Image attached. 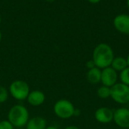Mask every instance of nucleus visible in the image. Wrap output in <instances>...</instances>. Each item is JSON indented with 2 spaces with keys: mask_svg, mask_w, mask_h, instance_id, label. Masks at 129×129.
Segmentation results:
<instances>
[{
  "mask_svg": "<svg viewBox=\"0 0 129 129\" xmlns=\"http://www.w3.org/2000/svg\"><path fill=\"white\" fill-rule=\"evenodd\" d=\"M114 58L113 49L107 43L98 44L93 51L92 60L95 65V67L101 70L111 66Z\"/></svg>",
  "mask_w": 129,
  "mask_h": 129,
  "instance_id": "nucleus-1",
  "label": "nucleus"
},
{
  "mask_svg": "<svg viewBox=\"0 0 129 129\" xmlns=\"http://www.w3.org/2000/svg\"><path fill=\"white\" fill-rule=\"evenodd\" d=\"M29 119V110L26 106L21 104L13 106L8 113V120L16 128L26 126Z\"/></svg>",
  "mask_w": 129,
  "mask_h": 129,
  "instance_id": "nucleus-2",
  "label": "nucleus"
},
{
  "mask_svg": "<svg viewBox=\"0 0 129 129\" xmlns=\"http://www.w3.org/2000/svg\"><path fill=\"white\" fill-rule=\"evenodd\" d=\"M8 92L10 95L16 100H26L29 92V84L23 80H15L9 86Z\"/></svg>",
  "mask_w": 129,
  "mask_h": 129,
  "instance_id": "nucleus-3",
  "label": "nucleus"
},
{
  "mask_svg": "<svg viewBox=\"0 0 129 129\" xmlns=\"http://www.w3.org/2000/svg\"><path fill=\"white\" fill-rule=\"evenodd\" d=\"M54 114L61 119H68L74 116L75 106L72 102L66 99L57 100L54 105Z\"/></svg>",
  "mask_w": 129,
  "mask_h": 129,
  "instance_id": "nucleus-4",
  "label": "nucleus"
},
{
  "mask_svg": "<svg viewBox=\"0 0 129 129\" xmlns=\"http://www.w3.org/2000/svg\"><path fill=\"white\" fill-rule=\"evenodd\" d=\"M110 97L119 104L129 103V86L122 83H116L114 86L110 87Z\"/></svg>",
  "mask_w": 129,
  "mask_h": 129,
  "instance_id": "nucleus-5",
  "label": "nucleus"
},
{
  "mask_svg": "<svg viewBox=\"0 0 129 129\" xmlns=\"http://www.w3.org/2000/svg\"><path fill=\"white\" fill-rule=\"evenodd\" d=\"M113 121L120 128H129V109L127 108H119L113 112Z\"/></svg>",
  "mask_w": 129,
  "mask_h": 129,
  "instance_id": "nucleus-6",
  "label": "nucleus"
},
{
  "mask_svg": "<svg viewBox=\"0 0 129 129\" xmlns=\"http://www.w3.org/2000/svg\"><path fill=\"white\" fill-rule=\"evenodd\" d=\"M118 74L112 67H107L101 70V82L104 86L112 87L117 83Z\"/></svg>",
  "mask_w": 129,
  "mask_h": 129,
  "instance_id": "nucleus-7",
  "label": "nucleus"
},
{
  "mask_svg": "<svg viewBox=\"0 0 129 129\" xmlns=\"http://www.w3.org/2000/svg\"><path fill=\"white\" fill-rule=\"evenodd\" d=\"M113 25L119 32L129 35V15L126 14H121L115 17L113 20Z\"/></svg>",
  "mask_w": 129,
  "mask_h": 129,
  "instance_id": "nucleus-8",
  "label": "nucleus"
},
{
  "mask_svg": "<svg viewBox=\"0 0 129 129\" xmlns=\"http://www.w3.org/2000/svg\"><path fill=\"white\" fill-rule=\"evenodd\" d=\"M95 119L102 124H108L113 120V111L108 107H101L95 111Z\"/></svg>",
  "mask_w": 129,
  "mask_h": 129,
  "instance_id": "nucleus-9",
  "label": "nucleus"
},
{
  "mask_svg": "<svg viewBox=\"0 0 129 129\" xmlns=\"http://www.w3.org/2000/svg\"><path fill=\"white\" fill-rule=\"evenodd\" d=\"M26 100L32 106H39L44 103L45 100V95L42 90H32L29 92Z\"/></svg>",
  "mask_w": 129,
  "mask_h": 129,
  "instance_id": "nucleus-10",
  "label": "nucleus"
},
{
  "mask_svg": "<svg viewBox=\"0 0 129 129\" xmlns=\"http://www.w3.org/2000/svg\"><path fill=\"white\" fill-rule=\"evenodd\" d=\"M46 127L47 122L41 116L30 118L26 125V129H45Z\"/></svg>",
  "mask_w": 129,
  "mask_h": 129,
  "instance_id": "nucleus-11",
  "label": "nucleus"
},
{
  "mask_svg": "<svg viewBox=\"0 0 129 129\" xmlns=\"http://www.w3.org/2000/svg\"><path fill=\"white\" fill-rule=\"evenodd\" d=\"M86 77L89 83L92 84H97L100 83L101 80V69L97 67L88 69Z\"/></svg>",
  "mask_w": 129,
  "mask_h": 129,
  "instance_id": "nucleus-12",
  "label": "nucleus"
},
{
  "mask_svg": "<svg viewBox=\"0 0 129 129\" xmlns=\"http://www.w3.org/2000/svg\"><path fill=\"white\" fill-rule=\"evenodd\" d=\"M110 67H112L116 71L121 72L122 71H123L128 66L126 59L119 56V57H116L113 59Z\"/></svg>",
  "mask_w": 129,
  "mask_h": 129,
  "instance_id": "nucleus-13",
  "label": "nucleus"
},
{
  "mask_svg": "<svg viewBox=\"0 0 129 129\" xmlns=\"http://www.w3.org/2000/svg\"><path fill=\"white\" fill-rule=\"evenodd\" d=\"M97 94L101 99H107L111 96V89L110 87L103 85L98 89Z\"/></svg>",
  "mask_w": 129,
  "mask_h": 129,
  "instance_id": "nucleus-14",
  "label": "nucleus"
},
{
  "mask_svg": "<svg viewBox=\"0 0 129 129\" xmlns=\"http://www.w3.org/2000/svg\"><path fill=\"white\" fill-rule=\"evenodd\" d=\"M119 79L121 81V83L129 86V67H127L125 69L120 72Z\"/></svg>",
  "mask_w": 129,
  "mask_h": 129,
  "instance_id": "nucleus-15",
  "label": "nucleus"
},
{
  "mask_svg": "<svg viewBox=\"0 0 129 129\" xmlns=\"http://www.w3.org/2000/svg\"><path fill=\"white\" fill-rule=\"evenodd\" d=\"M9 92L6 87L0 85V103H4L8 99Z\"/></svg>",
  "mask_w": 129,
  "mask_h": 129,
  "instance_id": "nucleus-16",
  "label": "nucleus"
},
{
  "mask_svg": "<svg viewBox=\"0 0 129 129\" xmlns=\"http://www.w3.org/2000/svg\"><path fill=\"white\" fill-rule=\"evenodd\" d=\"M13 125L7 119L0 121V129H14Z\"/></svg>",
  "mask_w": 129,
  "mask_h": 129,
  "instance_id": "nucleus-17",
  "label": "nucleus"
},
{
  "mask_svg": "<svg viewBox=\"0 0 129 129\" xmlns=\"http://www.w3.org/2000/svg\"><path fill=\"white\" fill-rule=\"evenodd\" d=\"M86 67H87L88 69H91V68H93L95 67V65H94V62H93L92 59L87 62V63H86Z\"/></svg>",
  "mask_w": 129,
  "mask_h": 129,
  "instance_id": "nucleus-18",
  "label": "nucleus"
},
{
  "mask_svg": "<svg viewBox=\"0 0 129 129\" xmlns=\"http://www.w3.org/2000/svg\"><path fill=\"white\" fill-rule=\"evenodd\" d=\"M63 129H79L77 126H75V125H70V126H67L65 128Z\"/></svg>",
  "mask_w": 129,
  "mask_h": 129,
  "instance_id": "nucleus-19",
  "label": "nucleus"
},
{
  "mask_svg": "<svg viewBox=\"0 0 129 129\" xmlns=\"http://www.w3.org/2000/svg\"><path fill=\"white\" fill-rule=\"evenodd\" d=\"M79 114H80V111H79V109H75V112H74V116H79Z\"/></svg>",
  "mask_w": 129,
  "mask_h": 129,
  "instance_id": "nucleus-20",
  "label": "nucleus"
},
{
  "mask_svg": "<svg viewBox=\"0 0 129 129\" xmlns=\"http://www.w3.org/2000/svg\"><path fill=\"white\" fill-rule=\"evenodd\" d=\"M90 3H91V4H97V3H98L101 0H88Z\"/></svg>",
  "mask_w": 129,
  "mask_h": 129,
  "instance_id": "nucleus-21",
  "label": "nucleus"
},
{
  "mask_svg": "<svg viewBox=\"0 0 129 129\" xmlns=\"http://www.w3.org/2000/svg\"><path fill=\"white\" fill-rule=\"evenodd\" d=\"M45 129H58L57 127L54 126V125H49V126H47Z\"/></svg>",
  "mask_w": 129,
  "mask_h": 129,
  "instance_id": "nucleus-22",
  "label": "nucleus"
},
{
  "mask_svg": "<svg viewBox=\"0 0 129 129\" xmlns=\"http://www.w3.org/2000/svg\"><path fill=\"white\" fill-rule=\"evenodd\" d=\"M126 60H127V63H128V66L129 67V54L128 56V57L126 58Z\"/></svg>",
  "mask_w": 129,
  "mask_h": 129,
  "instance_id": "nucleus-23",
  "label": "nucleus"
},
{
  "mask_svg": "<svg viewBox=\"0 0 129 129\" xmlns=\"http://www.w3.org/2000/svg\"><path fill=\"white\" fill-rule=\"evenodd\" d=\"M127 5H128V8H129V0H127Z\"/></svg>",
  "mask_w": 129,
  "mask_h": 129,
  "instance_id": "nucleus-24",
  "label": "nucleus"
},
{
  "mask_svg": "<svg viewBox=\"0 0 129 129\" xmlns=\"http://www.w3.org/2000/svg\"><path fill=\"white\" fill-rule=\"evenodd\" d=\"M1 40H2V33L0 31V42H1Z\"/></svg>",
  "mask_w": 129,
  "mask_h": 129,
  "instance_id": "nucleus-25",
  "label": "nucleus"
},
{
  "mask_svg": "<svg viewBox=\"0 0 129 129\" xmlns=\"http://www.w3.org/2000/svg\"><path fill=\"white\" fill-rule=\"evenodd\" d=\"M47 2H54V0H46Z\"/></svg>",
  "mask_w": 129,
  "mask_h": 129,
  "instance_id": "nucleus-26",
  "label": "nucleus"
},
{
  "mask_svg": "<svg viewBox=\"0 0 129 129\" xmlns=\"http://www.w3.org/2000/svg\"><path fill=\"white\" fill-rule=\"evenodd\" d=\"M1 22H2V18H1V16H0V24H1Z\"/></svg>",
  "mask_w": 129,
  "mask_h": 129,
  "instance_id": "nucleus-27",
  "label": "nucleus"
},
{
  "mask_svg": "<svg viewBox=\"0 0 129 129\" xmlns=\"http://www.w3.org/2000/svg\"><path fill=\"white\" fill-rule=\"evenodd\" d=\"M118 129H125V128H118Z\"/></svg>",
  "mask_w": 129,
  "mask_h": 129,
  "instance_id": "nucleus-28",
  "label": "nucleus"
}]
</instances>
